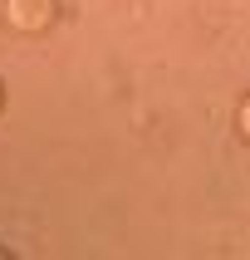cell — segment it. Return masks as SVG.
<instances>
[{"label":"cell","mask_w":250,"mask_h":260,"mask_svg":"<svg viewBox=\"0 0 250 260\" xmlns=\"http://www.w3.org/2000/svg\"><path fill=\"white\" fill-rule=\"evenodd\" d=\"M59 15V0H5V25L20 35H44Z\"/></svg>","instance_id":"1"},{"label":"cell","mask_w":250,"mask_h":260,"mask_svg":"<svg viewBox=\"0 0 250 260\" xmlns=\"http://www.w3.org/2000/svg\"><path fill=\"white\" fill-rule=\"evenodd\" d=\"M235 128H240V138L250 143V99H240V108H235Z\"/></svg>","instance_id":"2"},{"label":"cell","mask_w":250,"mask_h":260,"mask_svg":"<svg viewBox=\"0 0 250 260\" xmlns=\"http://www.w3.org/2000/svg\"><path fill=\"white\" fill-rule=\"evenodd\" d=\"M0 108H5V88H0Z\"/></svg>","instance_id":"3"}]
</instances>
